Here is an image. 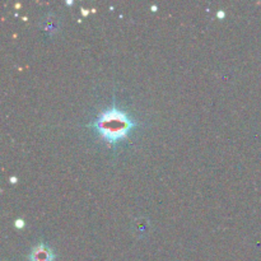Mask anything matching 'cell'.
<instances>
[{
  "mask_svg": "<svg viewBox=\"0 0 261 261\" xmlns=\"http://www.w3.org/2000/svg\"><path fill=\"white\" fill-rule=\"evenodd\" d=\"M134 126L135 122L124 111L116 107L105 110L94 122L96 130L110 144H115L118 140L125 139Z\"/></svg>",
  "mask_w": 261,
  "mask_h": 261,
  "instance_id": "1",
  "label": "cell"
},
{
  "mask_svg": "<svg viewBox=\"0 0 261 261\" xmlns=\"http://www.w3.org/2000/svg\"><path fill=\"white\" fill-rule=\"evenodd\" d=\"M30 259L31 261H52L54 254H52L51 249H49L45 245H37L31 251Z\"/></svg>",
  "mask_w": 261,
  "mask_h": 261,
  "instance_id": "2",
  "label": "cell"
},
{
  "mask_svg": "<svg viewBox=\"0 0 261 261\" xmlns=\"http://www.w3.org/2000/svg\"><path fill=\"white\" fill-rule=\"evenodd\" d=\"M15 225H17V227H23V225H25V224H23V221H19V219H18V221H15Z\"/></svg>",
  "mask_w": 261,
  "mask_h": 261,
  "instance_id": "3",
  "label": "cell"
},
{
  "mask_svg": "<svg viewBox=\"0 0 261 261\" xmlns=\"http://www.w3.org/2000/svg\"><path fill=\"white\" fill-rule=\"evenodd\" d=\"M218 17H219V18H223V17H224V13L218 12Z\"/></svg>",
  "mask_w": 261,
  "mask_h": 261,
  "instance_id": "4",
  "label": "cell"
},
{
  "mask_svg": "<svg viewBox=\"0 0 261 261\" xmlns=\"http://www.w3.org/2000/svg\"><path fill=\"white\" fill-rule=\"evenodd\" d=\"M82 10H83V14H84V15L88 14V10H87V9H82Z\"/></svg>",
  "mask_w": 261,
  "mask_h": 261,
  "instance_id": "5",
  "label": "cell"
},
{
  "mask_svg": "<svg viewBox=\"0 0 261 261\" xmlns=\"http://www.w3.org/2000/svg\"><path fill=\"white\" fill-rule=\"evenodd\" d=\"M10 181H12V183H15V181H17V179H15V177H12V179H10Z\"/></svg>",
  "mask_w": 261,
  "mask_h": 261,
  "instance_id": "6",
  "label": "cell"
}]
</instances>
